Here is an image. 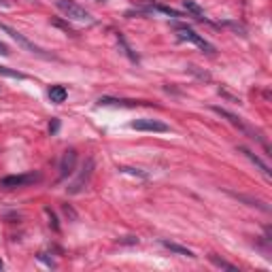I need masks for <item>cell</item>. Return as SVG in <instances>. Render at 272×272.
I'll return each instance as SVG.
<instances>
[{"label":"cell","mask_w":272,"mask_h":272,"mask_svg":"<svg viewBox=\"0 0 272 272\" xmlns=\"http://www.w3.org/2000/svg\"><path fill=\"white\" fill-rule=\"evenodd\" d=\"M132 130H138V132H170V128L160 121V119H149V117H142V119H134L130 123Z\"/></svg>","instance_id":"7"},{"label":"cell","mask_w":272,"mask_h":272,"mask_svg":"<svg viewBox=\"0 0 272 272\" xmlns=\"http://www.w3.org/2000/svg\"><path fill=\"white\" fill-rule=\"evenodd\" d=\"M92 173H94V160L90 157V160L83 164V168H81V173H79L77 181H73V183H70L68 194H81V192L85 190V185L90 183V179H92Z\"/></svg>","instance_id":"6"},{"label":"cell","mask_w":272,"mask_h":272,"mask_svg":"<svg viewBox=\"0 0 272 272\" xmlns=\"http://www.w3.org/2000/svg\"><path fill=\"white\" fill-rule=\"evenodd\" d=\"M117 170H119V173H123V175H132V177H140V179H147V175H145V173H140L138 168H128V166H119Z\"/></svg>","instance_id":"18"},{"label":"cell","mask_w":272,"mask_h":272,"mask_svg":"<svg viewBox=\"0 0 272 272\" xmlns=\"http://www.w3.org/2000/svg\"><path fill=\"white\" fill-rule=\"evenodd\" d=\"M185 9H187L190 13H194V15H196L198 19H202V17H204V11L200 9L196 3H192V0H185Z\"/></svg>","instance_id":"16"},{"label":"cell","mask_w":272,"mask_h":272,"mask_svg":"<svg viewBox=\"0 0 272 272\" xmlns=\"http://www.w3.org/2000/svg\"><path fill=\"white\" fill-rule=\"evenodd\" d=\"M45 213H47V217H49V225L53 227V230H60V225H58V221H55V215L51 213V208H45Z\"/></svg>","instance_id":"19"},{"label":"cell","mask_w":272,"mask_h":272,"mask_svg":"<svg viewBox=\"0 0 272 272\" xmlns=\"http://www.w3.org/2000/svg\"><path fill=\"white\" fill-rule=\"evenodd\" d=\"M77 168V151L75 149H66L62 160H60V179H66L75 173Z\"/></svg>","instance_id":"9"},{"label":"cell","mask_w":272,"mask_h":272,"mask_svg":"<svg viewBox=\"0 0 272 272\" xmlns=\"http://www.w3.org/2000/svg\"><path fill=\"white\" fill-rule=\"evenodd\" d=\"M175 30H177V38L179 40H185V43H192V45H196V47H200L204 53H208V55H213L215 51V45L213 43H208L204 36H200L198 32H194L192 28H187V26H175Z\"/></svg>","instance_id":"4"},{"label":"cell","mask_w":272,"mask_h":272,"mask_svg":"<svg viewBox=\"0 0 272 272\" xmlns=\"http://www.w3.org/2000/svg\"><path fill=\"white\" fill-rule=\"evenodd\" d=\"M0 270H3V262H0Z\"/></svg>","instance_id":"24"},{"label":"cell","mask_w":272,"mask_h":272,"mask_svg":"<svg viewBox=\"0 0 272 272\" xmlns=\"http://www.w3.org/2000/svg\"><path fill=\"white\" fill-rule=\"evenodd\" d=\"M211 111L213 113H217V115L219 117H223V119H227V121H230L234 128H238V130L242 132V134H247L249 138H253V140H260L262 142V145L268 149V142L264 140V136L260 134V132H257V130H253V128H249L245 121H242L238 115H234V113H230V111H225V109H221V107H211Z\"/></svg>","instance_id":"2"},{"label":"cell","mask_w":272,"mask_h":272,"mask_svg":"<svg viewBox=\"0 0 272 272\" xmlns=\"http://www.w3.org/2000/svg\"><path fill=\"white\" fill-rule=\"evenodd\" d=\"M66 96H68V92H66L64 85H51L49 88V100L55 104H62L66 100Z\"/></svg>","instance_id":"12"},{"label":"cell","mask_w":272,"mask_h":272,"mask_svg":"<svg viewBox=\"0 0 272 272\" xmlns=\"http://www.w3.org/2000/svg\"><path fill=\"white\" fill-rule=\"evenodd\" d=\"M0 7H5V9H9V7H11V3H9V0H0Z\"/></svg>","instance_id":"23"},{"label":"cell","mask_w":272,"mask_h":272,"mask_svg":"<svg viewBox=\"0 0 272 272\" xmlns=\"http://www.w3.org/2000/svg\"><path fill=\"white\" fill-rule=\"evenodd\" d=\"M236 200H242V202H247L249 206H257V208H262V211H270V206H266V202H262V200H255V198H249V196H242V194H232Z\"/></svg>","instance_id":"13"},{"label":"cell","mask_w":272,"mask_h":272,"mask_svg":"<svg viewBox=\"0 0 272 272\" xmlns=\"http://www.w3.org/2000/svg\"><path fill=\"white\" fill-rule=\"evenodd\" d=\"M0 30H3V32H7L13 40H17L19 43V45L26 49V51H30V53H34V55H38V58H43V60H55V55H51V53H47L45 49H40L38 45H34V43L32 40H28L22 32H17V30H13V28L11 26H7V24H3V22H0Z\"/></svg>","instance_id":"3"},{"label":"cell","mask_w":272,"mask_h":272,"mask_svg":"<svg viewBox=\"0 0 272 272\" xmlns=\"http://www.w3.org/2000/svg\"><path fill=\"white\" fill-rule=\"evenodd\" d=\"M0 75L3 77H11V79H26V75L24 73H17V70H11V68H7V66H0Z\"/></svg>","instance_id":"17"},{"label":"cell","mask_w":272,"mask_h":272,"mask_svg":"<svg viewBox=\"0 0 272 272\" xmlns=\"http://www.w3.org/2000/svg\"><path fill=\"white\" fill-rule=\"evenodd\" d=\"M58 130H60V119H51V123H49V134L51 136L58 134Z\"/></svg>","instance_id":"20"},{"label":"cell","mask_w":272,"mask_h":272,"mask_svg":"<svg viewBox=\"0 0 272 272\" xmlns=\"http://www.w3.org/2000/svg\"><path fill=\"white\" fill-rule=\"evenodd\" d=\"M117 43H119V47L123 49V53L128 55V58H130L132 62H138V55L132 51V47L130 45H128V43H125V38H123V34H117Z\"/></svg>","instance_id":"14"},{"label":"cell","mask_w":272,"mask_h":272,"mask_svg":"<svg viewBox=\"0 0 272 272\" xmlns=\"http://www.w3.org/2000/svg\"><path fill=\"white\" fill-rule=\"evenodd\" d=\"M36 257H38V260H40V262H45V264H47L49 268H55V264H53V260H47V257H45V253H38Z\"/></svg>","instance_id":"21"},{"label":"cell","mask_w":272,"mask_h":272,"mask_svg":"<svg viewBox=\"0 0 272 272\" xmlns=\"http://www.w3.org/2000/svg\"><path fill=\"white\" fill-rule=\"evenodd\" d=\"M0 53H3V55H9V53H11V51H9V47L5 45L3 40H0Z\"/></svg>","instance_id":"22"},{"label":"cell","mask_w":272,"mask_h":272,"mask_svg":"<svg viewBox=\"0 0 272 272\" xmlns=\"http://www.w3.org/2000/svg\"><path fill=\"white\" fill-rule=\"evenodd\" d=\"M100 3H104V0H100Z\"/></svg>","instance_id":"25"},{"label":"cell","mask_w":272,"mask_h":272,"mask_svg":"<svg viewBox=\"0 0 272 272\" xmlns=\"http://www.w3.org/2000/svg\"><path fill=\"white\" fill-rule=\"evenodd\" d=\"M98 107H125V109H136V107H149V102H140V100H123V98L102 96V98H98Z\"/></svg>","instance_id":"8"},{"label":"cell","mask_w":272,"mask_h":272,"mask_svg":"<svg viewBox=\"0 0 272 272\" xmlns=\"http://www.w3.org/2000/svg\"><path fill=\"white\" fill-rule=\"evenodd\" d=\"M208 260H211V264H215L217 268H223V270H232V272H236L238 268L234 266V264H230V262H225V260H219L217 255H208Z\"/></svg>","instance_id":"15"},{"label":"cell","mask_w":272,"mask_h":272,"mask_svg":"<svg viewBox=\"0 0 272 272\" xmlns=\"http://www.w3.org/2000/svg\"><path fill=\"white\" fill-rule=\"evenodd\" d=\"M238 151H240L242 155H245V157H249V160H251V164H255L257 168H260V170H262V175H264L266 179H270V168H268V164H266V162H262L260 157H257L253 151H249L247 147H238Z\"/></svg>","instance_id":"10"},{"label":"cell","mask_w":272,"mask_h":272,"mask_svg":"<svg viewBox=\"0 0 272 272\" xmlns=\"http://www.w3.org/2000/svg\"><path fill=\"white\" fill-rule=\"evenodd\" d=\"M160 245L164 247V249H168L170 253H177V255H183V257H196L187 247H181V245H177V242H170V240H160Z\"/></svg>","instance_id":"11"},{"label":"cell","mask_w":272,"mask_h":272,"mask_svg":"<svg viewBox=\"0 0 272 272\" xmlns=\"http://www.w3.org/2000/svg\"><path fill=\"white\" fill-rule=\"evenodd\" d=\"M55 7H58L66 15V19H70V22H79V24H94L96 22L92 17V13L85 11L81 5H77L75 0H55Z\"/></svg>","instance_id":"1"},{"label":"cell","mask_w":272,"mask_h":272,"mask_svg":"<svg viewBox=\"0 0 272 272\" xmlns=\"http://www.w3.org/2000/svg\"><path fill=\"white\" fill-rule=\"evenodd\" d=\"M40 181V173H26V175H11L0 179V187L5 190H15V187H28Z\"/></svg>","instance_id":"5"}]
</instances>
